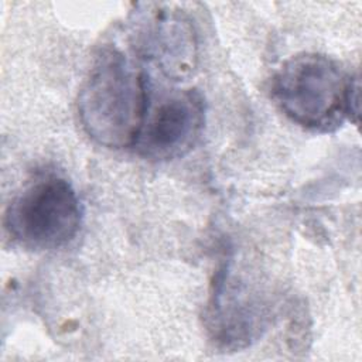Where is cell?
<instances>
[{"label": "cell", "mask_w": 362, "mask_h": 362, "mask_svg": "<svg viewBox=\"0 0 362 362\" xmlns=\"http://www.w3.org/2000/svg\"><path fill=\"white\" fill-rule=\"evenodd\" d=\"M148 105L144 71L115 47L100 49L78 96L86 134L107 148L134 147Z\"/></svg>", "instance_id": "cell-1"}, {"label": "cell", "mask_w": 362, "mask_h": 362, "mask_svg": "<svg viewBox=\"0 0 362 362\" xmlns=\"http://www.w3.org/2000/svg\"><path fill=\"white\" fill-rule=\"evenodd\" d=\"M272 96L291 122L307 130L332 132L346 117L358 123V81L322 54L287 59L273 78Z\"/></svg>", "instance_id": "cell-2"}, {"label": "cell", "mask_w": 362, "mask_h": 362, "mask_svg": "<svg viewBox=\"0 0 362 362\" xmlns=\"http://www.w3.org/2000/svg\"><path fill=\"white\" fill-rule=\"evenodd\" d=\"M82 211L72 185L55 175L27 185L10 202L4 225L10 236L28 249H57L81 228Z\"/></svg>", "instance_id": "cell-3"}, {"label": "cell", "mask_w": 362, "mask_h": 362, "mask_svg": "<svg viewBox=\"0 0 362 362\" xmlns=\"http://www.w3.org/2000/svg\"><path fill=\"white\" fill-rule=\"evenodd\" d=\"M205 123V103L199 90L178 89L163 96L147 116L136 141L140 156L171 160L188 153Z\"/></svg>", "instance_id": "cell-4"}, {"label": "cell", "mask_w": 362, "mask_h": 362, "mask_svg": "<svg viewBox=\"0 0 362 362\" xmlns=\"http://www.w3.org/2000/svg\"><path fill=\"white\" fill-rule=\"evenodd\" d=\"M137 52L174 79L188 78L198 59L197 33L191 21L177 11H154L136 34Z\"/></svg>", "instance_id": "cell-5"}]
</instances>
